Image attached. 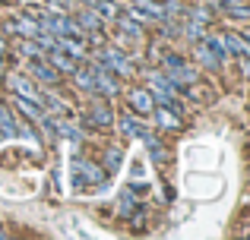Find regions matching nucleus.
Returning <instances> with one entry per match:
<instances>
[{
  "label": "nucleus",
  "mask_w": 250,
  "mask_h": 240,
  "mask_svg": "<svg viewBox=\"0 0 250 240\" xmlns=\"http://www.w3.org/2000/svg\"><path fill=\"white\" fill-rule=\"evenodd\" d=\"M152 111H155V120H159L162 129H181V114H177L174 108L162 105V108H152Z\"/></svg>",
  "instance_id": "nucleus-12"
},
{
  "label": "nucleus",
  "mask_w": 250,
  "mask_h": 240,
  "mask_svg": "<svg viewBox=\"0 0 250 240\" xmlns=\"http://www.w3.org/2000/svg\"><path fill=\"white\" fill-rule=\"evenodd\" d=\"M0 133H6V136H22V139H32V133H29V129L22 127V123L16 127V120H13V114L6 111L3 105H0Z\"/></svg>",
  "instance_id": "nucleus-7"
},
{
  "label": "nucleus",
  "mask_w": 250,
  "mask_h": 240,
  "mask_svg": "<svg viewBox=\"0 0 250 240\" xmlns=\"http://www.w3.org/2000/svg\"><path fill=\"white\" fill-rule=\"evenodd\" d=\"M162 60H165V76L177 86V92H187L190 82H196V70L190 67L181 54H165Z\"/></svg>",
  "instance_id": "nucleus-1"
},
{
  "label": "nucleus",
  "mask_w": 250,
  "mask_h": 240,
  "mask_svg": "<svg viewBox=\"0 0 250 240\" xmlns=\"http://www.w3.org/2000/svg\"><path fill=\"white\" fill-rule=\"evenodd\" d=\"M29 73H32V79H38V82H44V86H54L61 76H57V70L48 63V57H32V63H29Z\"/></svg>",
  "instance_id": "nucleus-5"
},
{
  "label": "nucleus",
  "mask_w": 250,
  "mask_h": 240,
  "mask_svg": "<svg viewBox=\"0 0 250 240\" xmlns=\"http://www.w3.org/2000/svg\"><path fill=\"white\" fill-rule=\"evenodd\" d=\"M241 70H244V76L250 79V54H244V57H241Z\"/></svg>",
  "instance_id": "nucleus-28"
},
{
  "label": "nucleus",
  "mask_w": 250,
  "mask_h": 240,
  "mask_svg": "<svg viewBox=\"0 0 250 240\" xmlns=\"http://www.w3.org/2000/svg\"><path fill=\"white\" fill-rule=\"evenodd\" d=\"M102 60L108 63V70H111L114 76H133V63H130V60H127V57H124L117 48H111V44H104Z\"/></svg>",
  "instance_id": "nucleus-4"
},
{
  "label": "nucleus",
  "mask_w": 250,
  "mask_h": 240,
  "mask_svg": "<svg viewBox=\"0 0 250 240\" xmlns=\"http://www.w3.org/2000/svg\"><path fill=\"white\" fill-rule=\"evenodd\" d=\"M133 209H136V199H133V190L127 186V190L121 193V215L130 218V215H133Z\"/></svg>",
  "instance_id": "nucleus-23"
},
{
  "label": "nucleus",
  "mask_w": 250,
  "mask_h": 240,
  "mask_svg": "<svg viewBox=\"0 0 250 240\" xmlns=\"http://www.w3.org/2000/svg\"><path fill=\"white\" fill-rule=\"evenodd\" d=\"M89 120H92V123H98V127H111V120H114V117H111V108L104 105L102 98H98V92L92 95V111H89Z\"/></svg>",
  "instance_id": "nucleus-8"
},
{
  "label": "nucleus",
  "mask_w": 250,
  "mask_h": 240,
  "mask_svg": "<svg viewBox=\"0 0 250 240\" xmlns=\"http://www.w3.org/2000/svg\"><path fill=\"white\" fill-rule=\"evenodd\" d=\"M44 57H48V63L57 70V73H70V76H73V70L80 67V60H76V57L63 54V51H57V48H54V51H48Z\"/></svg>",
  "instance_id": "nucleus-6"
},
{
  "label": "nucleus",
  "mask_w": 250,
  "mask_h": 240,
  "mask_svg": "<svg viewBox=\"0 0 250 240\" xmlns=\"http://www.w3.org/2000/svg\"><path fill=\"white\" fill-rule=\"evenodd\" d=\"M114 22H117V29H121L124 35H130V38H140V35H143L140 22H136L133 16H121V13H117V16H114Z\"/></svg>",
  "instance_id": "nucleus-18"
},
{
  "label": "nucleus",
  "mask_w": 250,
  "mask_h": 240,
  "mask_svg": "<svg viewBox=\"0 0 250 240\" xmlns=\"http://www.w3.org/2000/svg\"><path fill=\"white\" fill-rule=\"evenodd\" d=\"M244 38H247V41H250V29H247V35H244Z\"/></svg>",
  "instance_id": "nucleus-31"
},
{
  "label": "nucleus",
  "mask_w": 250,
  "mask_h": 240,
  "mask_svg": "<svg viewBox=\"0 0 250 240\" xmlns=\"http://www.w3.org/2000/svg\"><path fill=\"white\" fill-rule=\"evenodd\" d=\"M3 48H6V44H3V38H0V60H3Z\"/></svg>",
  "instance_id": "nucleus-29"
},
{
  "label": "nucleus",
  "mask_w": 250,
  "mask_h": 240,
  "mask_svg": "<svg viewBox=\"0 0 250 240\" xmlns=\"http://www.w3.org/2000/svg\"><path fill=\"white\" fill-rule=\"evenodd\" d=\"M219 6L228 13L231 19H250V6L241 3V0H219Z\"/></svg>",
  "instance_id": "nucleus-16"
},
{
  "label": "nucleus",
  "mask_w": 250,
  "mask_h": 240,
  "mask_svg": "<svg viewBox=\"0 0 250 240\" xmlns=\"http://www.w3.org/2000/svg\"><path fill=\"white\" fill-rule=\"evenodd\" d=\"M121 161H124V152H121L117 146H111V148H108V155H104V167H108V171L114 174L117 167H121Z\"/></svg>",
  "instance_id": "nucleus-22"
},
{
  "label": "nucleus",
  "mask_w": 250,
  "mask_h": 240,
  "mask_svg": "<svg viewBox=\"0 0 250 240\" xmlns=\"http://www.w3.org/2000/svg\"><path fill=\"white\" fill-rule=\"evenodd\" d=\"M225 44H228V54H238V57L250 54V41H247L244 35H238V32H228V35H225Z\"/></svg>",
  "instance_id": "nucleus-15"
},
{
  "label": "nucleus",
  "mask_w": 250,
  "mask_h": 240,
  "mask_svg": "<svg viewBox=\"0 0 250 240\" xmlns=\"http://www.w3.org/2000/svg\"><path fill=\"white\" fill-rule=\"evenodd\" d=\"M76 25H80L83 32H95V29H102V16L95 13V6L83 3V10L76 13Z\"/></svg>",
  "instance_id": "nucleus-11"
},
{
  "label": "nucleus",
  "mask_w": 250,
  "mask_h": 240,
  "mask_svg": "<svg viewBox=\"0 0 250 240\" xmlns=\"http://www.w3.org/2000/svg\"><path fill=\"white\" fill-rule=\"evenodd\" d=\"M203 41L209 44V51H212V54L219 57L222 63L228 60V44H225V35H206V38H203Z\"/></svg>",
  "instance_id": "nucleus-20"
},
{
  "label": "nucleus",
  "mask_w": 250,
  "mask_h": 240,
  "mask_svg": "<svg viewBox=\"0 0 250 240\" xmlns=\"http://www.w3.org/2000/svg\"><path fill=\"white\" fill-rule=\"evenodd\" d=\"M6 29H10V32H16V35H22V38H35L42 25H38L32 16H19V19H13V22L6 25Z\"/></svg>",
  "instance_id": "nucleus-13"
},
{
  "label": "nucleus",
  "mask_w": 250,
  "mask_h": 240,
  "mask_svg": "<svg viewBox=\"0 0 250 240\" xmlns=\"http://www.w3.org/2000/svg\"><path fill=\"white\" fill-rule=\"evenodd\" d=\"M80 3H85V6H95V0H80Z\"/></svg>",
  "instance_id": "nucleus-30"
},
{
  "label": "nucleus",
  "mask_w": 250,
  "mask_h": 240,
  "mask_svg": "<svg viewBox=\"0 0 250 240\" xmlns=\"http://www.w3.org/2000/svg\"><path fill=\"white\" fill-rule=\"evenodd\" d=\"M130 105H133V111L136 114H152V108H155V98H152V92L149 89H136L133 95H130Z\"/></svg>",
  "instance_id": "nucleus-9"
},
{
  "label": "nucleus",
  "mask_w": 250,
  "mask_h": 240,
  "mask_svg": "<svg viewBox=\"0 0 250 240\" xmlns=\"http://www.w3.org/2000/svg\"><path fill=\"white\" fill-rule=\"evenodd\" d=\"M196 57H200V63H203L206 70H219V67H222V60L212 54V51H209V44H206V41L196 44Z\"/></svg>",
  "instance_id": "nucleus-19"
},
{
  "label": "nucleus",
  "mask_w": 250,
  "mask_h": 240,
  "mask_svg": "<svg viewBox=\"0 0 250 240\" xmlns=\"http://www.w3.org/2000/svg\"><path fill=\"white\" fill-rule=\"evenodd\" d=\"M70 174H73V184H102L104 180V171L98 165H92V161L85 158H73L70 161Z\"/></svg>",
  "instance_id": "nucleus-2"
},
{
  "label": "nucleus",
  "mask_w": 250,
  "mask_h": 240,
  "mask_svg": "<svg viewBox=\"0 0 250 240\" xmlns=\"http://www.w3.org/2000/svg\"><path fill=\"white\" fill-rule=\"evenodd\" d=\"M121 129H124V133H127V136H140V133H143V129H146V127H143V123L136 120L133 114H124V117H121Z\"/></svg>",
  "instance_id": "nucleus-21"
},
{
  "label": "nucleus",
  "mask_w": 250,
  "mask_h": 240,
  "mask_svg": "<svg viewBox=\"0 0 250 240\" xmlns=\"http://www.w3.org/2000/svg\"><path fill=\"white\" fill-rule=\"evenodd\" d=\"M184 32H187L190 41H203V38H206V29H203V22H196V19H193V22H187V29H184Z\"/></svg>",
  "instance_id": "nucleus-25"
},
{
  "label": "nucleus",
  "mask_w": 250,
  "mask_h": 240,
  "mask_svg": "<svg viewBox=\"0 0 250 240\" xmlns=\"http://www.w3.org/2000/svg\"><path fill=\"white\" fill-rule=\"evenodd\" d=\"M51 123H54V129H57V133L63 136V139L76 142V146H80V142H83V133H80V127H73V123H70V120H51Z\"/></svg>",
  "instance_id": "nucleus-17"
},
{
  "label": "nucleus",
  "mask_w": 250,
  "mask_h": 240,
  "mask_svg": "<svg viewBox=\"0 0 250 240\" xmlns=\"http://www.w3.org/2000/svg\"><path fill=\"white\" fill-rule=\"evenodd\" d=\"M44 10H51V13H73L76 3L73 0H44Z\"/></svg>",
  "instance_id": "nucleus-24"
},
{
  "label": "nucleus",
  "mask_w": 250,
  "mask_h": 240,
  "mask_svg": "<svg viewBox=\"0 0 250 240\" xmlns=\"http://www.w3.org/2000/svg\"><path fill=\"white\" fill-rule=\"evenodd\" d=\"M6 82H10L13 95H19V98H29V101H35V105H42V95H38V86L29 79V76L10 73V76H6Z\"/></svg>",
  "instance_id": "nucleus-3"
},
{
  "label": "nucleus",
  "mask_w": 250,
  "mask_h": 240,
  "mask_svg": "<svg viewBox=\"0 0 250 240\" xmlns=\"http://www.w3.org/2000/svg\"><path fill=\"white\" fill-rule=\"evenodd\" d=\"M95 13H98V16H108V19H114V16H117V6L111 3V0H95Z\"/></svg>",
  "instance_id": "nucleus-26"
},
{
  "label": "nucleus",
  "mask_w": 250,
  "mask_h": 240,
  "mask_svg": "<svg viewBox=\"0 0 250 240\" xmlns=\"http://www.w3.org/2000/svg\"><path fill=\"white\" fill-rule=\"evenodd\" d=\"M73 79H76V86H80L83 92L95 95V73H92V67H76L73 70Z\"/></svg>",
  "instance_id": "nucleus-14"
},
{
  "label": "nucleus",
  "mask_w": 250,
  "mask_h": 240,
  "mask_svg": "<svg viewBox=\"0 0 250 240\" xmlns=\"http://www.w3.org/2000/svg\"><path fill=\"white\" fill-rule=\"evenodd\" d=\"M57 51H63V54L76 57V60H85V57H89V51H85L73 35H57Z\"/></svg>",
  "instance_id": "nucleus-10"
},
{
  "label": "nucleus",
  "mask_w": 250,
  "mask_h": 240,
  "mask_svg": "<svg viewBox=\"0 0 250 240\" xmlns=\"http://www.w3.org/2000/svg\"><path fill=\"white\" fill-rule=\"evenodd\" d=\"M19 51H22L25 57H44V51L38 48V44L32 41V38H25V41H19Z\"/></svg>",
  "instance_id": "nucleus-27"
}]
</instances>
